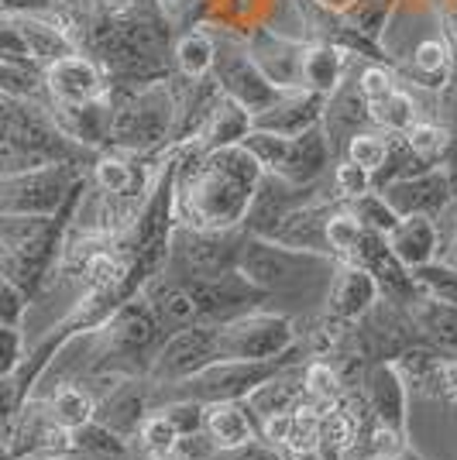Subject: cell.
Here are the masks:
<instances>
[{
	"label": "cell",
	"mask_w": 457,
	"mask_h": 460,
	"mask_svg": "<svg viewBox=\"0 0 457 460\" xmlns=\"http://www.w3.org/2000/svg\"><path fill=\"white\" fill-rule=\"evenodd\" d=\"M282 460H324V457H320L317 447H309V450H282Z\"/></svg>",
	"instance_id": "cell-48"
},
{
	"label": "cell",
	"mask_w": 457,
	"mask_h": 460,
	"mask_svg": "<svg viewBox=\"0 0 457 460\" xmlns=\"http://www.w3.org/2000/svg\"><path fill=\"white\" fill-rule=\"evenodd\" d=\"M368 460H406L402 454H372Z\"/></svg>",
	"instance_id": "cell-50"
},
{
	"label": "cell",
	"mask_w": 457,
	"mask_h": 460,
	"mask_svg": "<svg viewBox=\"0 0 457 460\" xmlns=\"http://www.w3.org/2000/svg\"><path fill=\"white\" fill-rule=\"evenodd\" d=\"M413 282H417L419 296H426L434 303L457 306V269H451V265L430 261L423 269H413Z\"/></svg>",
	"instance_id": "cell-36"
},
{
	"label": "cell",
	"mask_w": 457,
	"mask_h": 460,
	"mask_svg": "<svg viewBox=\"0 0 457 460\" xmlns=\"http://www.w3.org/2000/svg\"><path fill=\"white\" fill-rule=\"evenodd\" d=\"M368 114H372L375 131H385V135H402V131L417 120V107H413V100L402 93L399 86H389L385 93L368 100Z\"/></svg>",
	"instance_id": "cell-29"
},
{
	"label": "cell",
	"mask_w": 457,
	"mask_h": 460,
	"mask_svg": "<svg viewBox=\"0 0 457 460\" xmlns=\"http://www.w3.org/2000/svg\"><path fill=\"white\" fill-rule=\"evenodd\" d=\"M145 460H190L179 447H172V450H162V454H148Z\"/></svg>",
	"instance_id": "cell-49"
},
{
	"label": "cell",
	"mask_w": 457,
	"mask_h": 460,
	"mask_svg": "<svg viewBox=\"0 0 457 460\" xmlns=\"http://www.w3.org/2000/svg\"><path fill=\"white\" fill-rule=\"evenodd\" d=\"M90 172L76 162H56L28 172L0 175V217H52Z\"/></svg>",
	"instance_id": "cell-6"
},
{
	"label": "cell",
	"mask_w": 457,
	"mask_h": 460,
	"mask_svg": "<svg viewBox=\"0 0 457 460\" xmlns=\"http://www.w3.org/2000/svg\"><path fill=\"white\" fill-rule=\"evenodd\" d=\"M190 296L196 303V323L224 326L251 309H265V292L251 286L241 269H230L224 275H213L207 282H193Z\"/></svg>",
	"instance_id": "cell-10"
},
{
	"label": "cell",
	"mask_w": 457,
	"mask_h": 460,
	"mask_svg": "<svg viewBox=\"0 0 457 460\" xmlns=\"http://www.w3.org/2000/svg\"><path fill=\"white\" fill-rule=\"evenodd\" d=\"M362 224L351 217V213L344 210V203L337 207V210L327 217V254L334 258V261H347L351 258V251L358 248V241H362Z\"/></svg>",
	"instance_id": "cell-37"
},
{
	"label": "cell",
	"mask_w": 457,
	"mask_h": 460,
	"mask_svg": "<svg viewBox=\"0 0 457 460\" xmlns=\"http://www.w3.org/2000/svg\"><path fill=\"white\" fill-rule=\"evenodd\" d=\"M385 152H389V135L385 131H362V135H354L347 141V148H344V158L347 162H354V165H362L364 172H379L381 162H385Z\"/></svg>",
	"instance_id": "cell-38"
},
{
	"label": "cell",
	"mask_w": 457,
	"mask_h": 460,
	"mask_svg": "<svg viewBox=\"0 0 457 460\" xmlns=\"http://www.w3.org/2000/svg\"><path fill=\"white\" fill-rule=\"evenodd\" d=\"M28 303H31V299H28L14 282H7V279L0 275V323L21 326L24 313H28Z\"/></svg>",
	"instance_id": "cell-43"
},
{
	"label": "cell",
	"mask_w": 457,
	"mask_h": 460,
	"mask_svg": "<svg viewBox=\"0 0 457 460\" xmlns=\"http://www.w3.org/2000/svg\"><path fill=\"white\" fill-rule=\"evenodd\" d=\"M210 460H282V450L258 437V440L241 443V447H234V450H213Z\"/></svg>",
	"instance_id": "cell-44"
},
{
	"label": "cell",
	"mask_w": 457,
	"mask_h": 460,
	"mask_svg": "<svg viewBox=\"0 0 457 460\" xmlns=\"http://www.w3.org/2000/svg\"><path fill=\"white\" fill-rule=\"evenodd\" d=\"M4 14H56V0H0Z\"/></svg>",
	"instance_id": "cell-45"
},
{
	"label": "cell",
	"mask_w": 457,
	"mask_h": 460,
	"mask_svg": "<svg viewBox=\"0 0 457 460\" xmlns=\"http://www.w3.org/2000/svg\"><path fill=\"white\" fill-rule=\"evenodd\" d=\"M265 169L241 145L217 152L175 148L172 217L196 230H228L245 224L251 196Z\"/></svg>",
	"instance_id": "cell-1"
},
{
	"label": "cell",
	"mask_w": 457,
	"mask_h": 460,
	"mask_svg": "<svg viewBox=\"0 0 457 460\" xmlns=\"http://www.w3.org/2000/svg\"><path fill=\"white\" fill-rule=\"evenodd\" d=\"M11 18L18 24L21 39L28 45V56L39 69L76 52V45L69 39L66 24L58 21V14H11Z\"/></svg>",
	"instance_id": "cell-22"
},
{
	"label": "cell",
	"mask_w": 457,
	"mask_h": 460,
	"mask_svg": "<svg viewBox=\"0 0 457 460\" xmlns=\"http://www.w3.org/2000/svg\"><path fill=\"white\" fill-rule=\"evenodd\" d=\"M334 162V152H330V141H327L324 128L313 124L303 135L289 137L286 141V155L279 162V169L272 175H282L292 186H317L324 182L327 165Z\"/></svg>",
	"instance_id": "cell-19"
},
{
	"label": "cell",
	"mask_w": 457,
	"mask_h": 460,
	"mask_svg": "<svg viewBox=\"0 0 457 460\" xmlns=\"http://www.w3.org/2000/svg\"><path fill=\"white\" fill-rule=\"evenodd\" d=\"M320 128H324L330 152L337 155L347 148V141L362 131H372V114H368V100L358 90V83H341L334 93L324 96V114H320ZM344 155V152H341Z\"/></svg>",
	"instance_id": "cell-18"
},
{
	"label": "cell",
	"mask_w": 457,
	"mask_h": 460,
	"mask_svg": "<svg viewBox=\"0 0 457 460\" xmlns=\"http://www.w3.org/2000/svg\"><path fill=\"white\" fill-rule=\"evenodd\" d=\"M251 135V114L237 103L230 100L228 93L217 96L213 111L203 120V128L179 148H193V152H217V148H230V145H241L245 137ZM175 152V148H172Z\"/></svg>",
	"instance_id": "cell-21"
},
{
	"label": "cell",
	"mask_w": 457,
	"mask_h": 460,
	"mask_svg": "<svg viewBox=\"0 0 457 460\" xmlns=\"http://www.w3.org/2000/svg\"><path fill=\"white\" fill-rule=\"evenodd\" d=\"M402 457H406V460H423L417 450H413V447H406V450H402Z\"/></svg>",
	"instance_id": "cell-51"
},
{
	"label": "cell",
	"mask_w": 457,
	"mask_h": 460,
	"mask_svg": "<svg viewBox=\"0 0 457 460\" xmlns=\"http://www.w3.org/2000/svg\"><path fill=\"white\" fill-rule=\"evenodd\" d=\"M245 227H228V230H196L175 224L169 234V258L162 275L172 282H207L213 275L237 269V254L245 248Z\"/></svg>",
	"instance_id": "cell-5"
},
{
	"label": "cell",
	"mask_w": 457,
	"mask_h": 460,
	"mask_svg": "<svg viewBox=\"0 0 457 460\" xmlns=\"http://www.w3.org/2000/svg\"><path fill=\"white\" fill-rule=\"evenodd\" d=\"M158 409V385L148 378H117L100 399H96L94 420L103 422L121 440H134L141 422Z\"/></svg>",
	"instance_id": "cell-13"
},
{
	"label": "cell",
	"mask_w": 457,
	"mask_h": 460,
	"mask_svg": "<svg viewBox=\"0 0 457 460\" xmlns=\"http://www.w3.org/2000/svg\"><path fill=\"white\" fill-rule=\"evenodd\" d=\"M111 148L131 155H155L172 137L179 93L169 79L145 86H111Z\"/></svg>",
	"instance_id": "cell-4"
},
{
	"label": "cell",
	"mask_w": 457,
	"mask_h": 460,
	"mask_svg": "<svg viewBox=\"0 0 457 460\" xmlns=\"http://www.w3.org/2000/svg\"><path fill=\"white\" fill-rule=\"evenodd\" d=\"M96 395L90 385L83 382H58L49 395H45V405H49V412H52V420L58 426H66V429H79L83 422L94 420L96 412Z\"/></svg>",
	"instance_id": "cell-28"
},
{
	"label": "cell",
	"mask_w": 457,
	"mask_h": 460,
	"mask_svg": "<svg viewBox=\"0 0 457 460\" xmlns=\"http://www.w3.org/2000/svg\"><path fill=\"white\" fill-rule=\"evenodd\" d=\"M358 392L364 395L375 422L406 437V392H409V382H406V375L399 371L396 361H372L364 367Z\"/></svg>",
	"instance_id": "cell-17"
},
{
	"label": "cell",
	"mask_w": 457,
	"mask_h": 460,
	"mask_svg": "<svg viewBox=\"0 0 457 460\" xmlns=\"http://www.w3.org/2000/svg\"><path fill=\"white\" fill-rule=\"evenodd\" d=\"M372 190H375L372 172H364L362 165H354V162H347V158L337 162V169H334V196H337L341 203H347V199H354V196L372 192Z\"/></svg>",
	"instance_id": "cell-41"
},
{
	"label": "cell",
	"mask_w": 457,
	"mask_h": 460,
	"mask_svg": "<svg viewBox=\"0 0 457 460\" xmlns=\"http://www.w3.org/2000/svg\"><path fill=\"white\" fill-rule=\"evenodd\" d=\"M303 385H306V399L309 405H317L320 412L330 409V405H337L347 395V385L341 382V375L334 371L330 361L324 358H309L303 361Z\"/></svg>",
	"instance_id": "cell-30"
},
{
	"label": "cell",
	"mask_w": 457,
	"mask_h": 460,
	"mask_svg": "<svg viewBox=\"0 0 457 460\" xmlns=\"http://www.w3.org/2000/svg\"><path fill=\"white\" fill-rule=\"evenodd\" d=\"M41 79H45V93H49L45 103H56V107H79V103H94L111 93L107 73L83 52H73V56L45 66Z\"/></svg>",
	"instance_id": "cell-14"
},
{
	"label": "cell",
	"mask_w": 457,
	"mask_h": 460,
	"mask_svg": "<svg viewBox=\"0 0 457 460\" xmlns=\"http://www.w3.org/2000/svg\"><path fill=\"white\" fill-rule=\"evenodd\" d=\"M296 320L279 309H251L217 326V350L228 361H272L296 347Z\"/></svg>",
	"instance_id": "cell-7"
},
{
	"label": "cell",
	"mask_w": 457,
	"mask_h": 460,
	"mask_svg": "<svg viewBox=\"0 0 457 460\" xmlns=\"http://www.w3.org/2000/svg\"><path fill=\"white\" fill-rule=\"evenodd\" d=\"M237 269L251 286L265 292V309H279L289 316V306L300 303H320L330 286V275L337 269L334 258L296 251L286 244H275L268 237H245V248L237 254Z\"/></svg>",
	"instance_id": "cell-2"
},
{
	"label": "cell",
	"mask_w": 457,
	"mask_h": 460,
	"mask_svg": "<svg viewBox=\"0 0 457 460\" xmlns=\"http://www.w3.org/2000/svg\"><path fill=\"white\" fill-rule=\"evenodd\" d=\"M313 199H320V182L317 186H292L286 182L282 175H272L265 172L262 175V182H258V190L251 196V207L245 213V224L241 227L255 234V237H268L272 230L282 224V217L296 210V207H303V203H313Z\"/></svg>",
	"instance_id": "cell-16"
},
{
	"label": "cell",
	"mask_w": 457,
	"mask_h": 460,
	"mask_svg": "<svg viewBox=\"0 0 457 460\" xmlns=\"http://www.w3.org/2000/svg\"><path fill=\"white\" fill-rule=\"evenodd\" d=\"M406 309H409V316L417 323L423 344L440 350V354H457V306L434 303V299L419 296Z\"/></svg>",
	"instance_id": "cell-26"
},
{
	"label": "cell",
	"mask_w": 457,
	"mask_h": 460,
	"mask_svg": "<svg viewBox=\"0 0 457 460\" xmlns=\"http://www.w3.org/2000/svg\"><path fill=\"white\" fill-rule=\"evenodd\" d=\"M402 141L406 148L423 158L426 165H444V152H447V141H451V131L440 128V124H430V120H413L406 131H402Z\"/></svg>",
	"instance_id": "cell-35"
},
{
	"label": "cell",
	"mask_w": 457,
	"mask_h": 460,
	"mask_svg": "<svg viewBox=\"0 0 457 460\" xmlns=\"http://www.w3.org/2000/svg\"><path fill=\"white\" fill-rule=\"evenodd\" d=\"M344 210L351 213L358 224H362V230H372V234H389V230L399 224V213L389 207V199L381 196L379 190L372 192H362V196H354V199H347L344 203Z\"/></svg>",
	"instance_id": "cell-32"
},
{
	"label": "cell",
	"mask_w": 457,
	"mask_h": 460,
	"mask_svg": "<svg viewBox=\"0 0 457 460\" xmlns=\"http://www.w3.org/2000/svg\"><path fill=\"white\" fill-rule=\"evenodd\" d=\"M451 56L440 41H419L417 52H413V79L419 86H434V90H444L451 83Z\"/></svg>",
	"instance_id": "cell-33"
},
{
	"label": "cell",
	"mask_w": 457,
	"mask_h": 460,
	"mask_svg": "<svg viewBox=\"0 0 457 460\" xmlns=\"http://www.w3.org/2000/svg\"><path fill=\"white\" fill-rule=\"evenodd\" d=\"M134 443H138V450L148 457V454L172 450V447L179 443V433H175V426L169 422V416H166L162 409H155L152 416L141 422V429L134 433Z\"/></svg>",
	"instance_id": "cell-39"
},
{
	"label": "cell",
	"mask_w": 457,
	"mask_h": 460,
	"mask_svg": "<svg viewBox=\"0 0 457 460\" xmlns=\"http://www.w3.org/2000/svg\"><path fill=\"white\" fill-rule=\"evenodd\" d=\"M385 241L409 271L437 261L440 254V227L430 217H399V224L385 234Z\"/></svg>",
	"instance_id": "cell-23"
},
{
	"label": "cell",
	"mask_w": 457,
	"mask_h": 460,
	"mask_svg": "<svg viewBox=\"0 0 457 460\" xmlns=\"http://www.w3.org/2000/svg\"><path fill=\"white\" fill-rule=\"evenodd\" d=\"M41 460H131V457H103V454H79V450H73V454H62V457H41Z\"/></svg>",
	"instance_id": "cell-47"
},
{
	"label": "cell",
	"mask_w": 457,
	"mask_h": 460,
	"mask_svg": "<svg viewBox=\"0 0 457 460\" xmlns=\"http://www.w3.org/2000/svg\"><path fill=\"white\" fill-rule=\"evenodd\" d=\"M210 35H213V66H210L213 83L220 86V93H228L230 100H237L251 117L268 111L272 103H279V100L289 93V90H279V86L258 69V62L251 58L245 41H237L230 31L228 35L210 31Z\"/></svg>",
	"instance_id": "cell-8"
},
{
	"label": "cell",
	"mask_w": 457,
	"mask_h": 460,
	"mask_svg": "<svg viewBox=\"0 0 457 460\" xmlns=\"http://www.w3.org/2000/svg\"><path fill=\"white\" fill-rule=\"evenodd\" d=\"M379 192L389 199V207L399 217H430V220H440V213L447 210L451 199L457 196V179L444 165H434L426 172L399 179V182H389Z\"/></svg>",
	"instance_id": "cell-15"
},
{
	"label": "cell",
	"mask_w": 457,
	"mask_h": 460,
	"mask_svg": "<svg viewBox=\"0 0 457 460\" xmlns=\"http://www.w3.org/2000/svg\"><path fill=\"white\" fill-rule=\"evenodd\" d=\"M213 361H220V350H217V326L190 323L162 341L152 367H148V382L169 388V385H179V382H186V378H193V375H200V371L207 365H213Z\"/></svg>",
	"instance_id": "cell-9"
},
{
	"label": "cell",
	"mask_w": 457,
	"mask_h": 460,
	"mask_svg": "<svg viewBox=\"0 0 457 460\" xmlns=\"http://www.w3.org/2000/svg\"><path fill=\"white\" fill-rule=\"evenodd\" d=\"M437 227H440V224H437ZM437 261H444V265L457 269V227L440 230V254H437Z\"/></svg>",
	"instance_id": "cell-46"
},
{
	"label": "cell",
	"mask_w": 457,
	"mask_h": 460,
	"mask_svg": "<svg viewBox=\"0 0 457 460\" xmlns=\"http://www.w3.org/2000/svg\"><path fill=\"white\" fill-rule=\"evenodd\" d=\"M141 296L148 299V306H152L158 326L166 330V337L175 333V330H183V326L196 323V303H193L190 288L183 286V282H172L166 275H158L155 282L145 286Z\"/></svg>",
	"instance_id": "cell-24"
},
{
	"label": "cell",
	"mask_w": 457,
	"mask_h": 460,
	"mask_svg": "<svg viewBox=\"0 0 457 460\" xmlns=\"http://www.w3.org/2000/svg\"><path fill=\"white\" fill-rule=\"evenodd\" d=\"M24 333L14 323H0V378H11L24 361Z\"/></svg>",
	"instance_id": "cell-42"
},
{
	"label": "cell",
	"mask_w": 457,
	"mask_h": 460,
	"mask_svg": "<svg viewBox=\"0 0 457 460\" xmlns=\"http://www.w3.org/2000/svg\"><path fill=\"white\" fill-rule=\"evenodd\" d=\"M344 66H347V56H344L337 45L330 41H320V45H306L303 52V90L309 93H334L344 83Z\"/></svg>",
	"instance_id": "cell-27"
},
{
	"label": "cell",
	"mask_w": 457,
	"mask_h": 460,
	"mask_svg": "<svg viewBox=\"0 0 457 460\" xmlns=\"http://www.w3.org/2000/svg\"><path fill=\"white\" fill-rule=\"evenodd\" d=\"M203 433L210 437L213 450H234L241 443L258 440V422L245 402H213L207 405Z\"/></svg>",
	"instance_id": "cell-25"
},
{
	"label": "cell",
	"mask_w": 457,
	"mask_h": 460,
	"mask_svg": "<svg viewBox=\"0 0 457 460\" xmlns=\"http://www.w3.org/2000/svg\"><path fill=\"white\" fill-rule=\"evenodd\" d=\"M96 155L100 152H90L62 135L45 103L0 96V175L28 172L56 162H76L90 169Z\"/></svg>",
	"instance_id": "cell-3"
},
{
	"label": "cell",
	"mask_w": 457,
	"mask_h": 460,
	"mask_svg": "<svg viewBox=\"0 0 457 460\" xmlns=\"http://www.w3.org/2000/svg\"><path fill=\"white\" fill-rule=\"evenodd\" d=\"M320 114H324V96L309 90H289L279 103L251 117V128L279 137H296L309 131L313 124H320Z\"/></svg>",
	"instance_id": "cell-20"
},
{
	"label": "cell",
	"mask_w": 457,
	"mask_h": 460,
	"mask_svg": "<svg viewBox=\"0 0 457 460\" xmlns=\"http://www.w3.org/2000/svg\"><path fill=\"white\" fill-rule=\"evenodd\" d=\"M375 299H379L375 279L362 265H354V261H337V269L330 275V286H327V296H324L320 326H324L330 337H337L341 330L358 323L364 313L375 306Z\"/></svg>",
	"instance_id": "cell-12"
},
{
	"label": "cell",
	"mask_w": 457,
	"mask_h": 460,
	"mask_svg": "<svg viewBox=\"0 0 457 460\" xmlns=\"http://www.w3.org/2000/svg\"><path fill=\"white\" fill-rule=\"evenodd\" d=\"M158 409L169 416V422L175 426V433H179V440L203 433V426H207V405L196 402V399H166Z\"/></svg>",
	"instance_id": "cell-40"
},
{
	"label": "cell",
	"mask_w": 457,
	"mask_h": 460,
	"mask_svg": "<svg viewBox=\"0 0 457 460\" xmlns=\"http://www.w3.org/2000/svg\"><path fill=\"white\" fill-rule=\"evenodd\" d=\"M7 450L21 460H41V457H62V454H73L76 443H73V429L58 426L49 412V405L41 395H31L24 409L18 412V420L7 433Z\"/></svg>",
	"instance_id": "cell-11"
},
{
	"label": "cell",
	"mask_w": 457,
	"mask_h": 460,
	"mask_svg": "<svg viewBox=\"0 0 457 460\" xmlns=\"http://www.w3.org/2000/svg\"><path fill=\"white\" fill-rule=\"evenodd\" d=\"M210 66H213V35L203 28H190L175 45V69L186 79H203L210 76Z\"/></svg>",
	"instance_id": "cell-31"
},
{
	"label": "cell",
	"mask_w": 457,
	"mask_h": 460,
	"mask_svg": "<svg viewBox=\"0 0 457 460\" xmlns=\"http://www.w3.org/2000/svg\"><path fill=\"white\" fill-rule=\"evenodd\" d=\"M0 96H18V100H35L45 103V79L39 66H21V62H4L0 58Z\"/></svg>",
	"instance_id": "cell-34"
}]
</instances>
